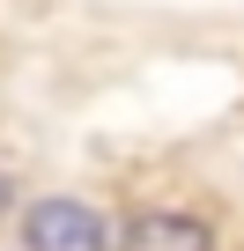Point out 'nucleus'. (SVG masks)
<instances>
[{"label":"nucleus","mask_w":244,"mask_h":251,"mask_svg":"<svg viewBox=\"0 0 244 251\" xmlns=\"http://www.w3.org/2000/svg\"><path fill=\"white\" fill-rule=\"evenodd\" d=\"M118 251H215V222L192 207H141L118 229Z\"/></svg>","instance_id":"obj_2"},{"label":"nucleus","mask_w":244,"mask_h":251,"mask_svg":"<svg viewBox=\"0 0 244 251\" xmlns=\"http://www.w3.org/2000/svg\"><path fill=\"white\" fill-rule=\"evenodd\" d=\"M15 207V185H8V170H0V214H8Z\"/></svg>","instance_id":"obj_3"},{"label":"nucleus","mask_w":244,"mask_h":251,"mask_svg":"<svg viewBox=\"0 0 244 251\" xmlns=\"http://www.w3.org/2000/svg\"><path fill=\"white\" fill-rule=\"evenodd\" d=\"M23 251H111V222L81 192H52L23 207Z\"/></svg>","instance_id":"obj_1"}]
</instances>
